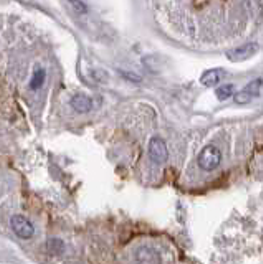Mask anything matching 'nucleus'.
Masks as SVG:
<instances>
[{"label":"nucleus","instance_id":"6","mask_svg":"<svg viewBox=\"0 0 263 264\" xmlns=\"http://www.w3.org/2000/svg\"><path fill=\"white\" fill-rule=\"evenodd\" d=\"M138 264H162V256L152 246H141L136 251Z\"/></svg>","mask_w":263,"mask_h":264},{"label":"nucleus","instance_id":"2","mask_svg":"<svg viewBox=\"0 0 263 264\" xmlns=\"http://www.w3.org/2000/svg\"><path fill=\"white\" fill-rule=\"evenodd\" d=\"M10 225H12V230L18 238L30 240L35 235V226L32 225L28 218L22 217V215H14L12 220H10Z\"/></svg>","mask_w":263,"mask_h":264},{"label":"nucleus","instance_id":"10","mask_svg":"<svg viewBox=\"0 0 263 264\" xmlns=\"http://www.w3.org/2000/svg\"><path fill=\"white\" fill-rule=\"evenodd\" d=\"M235 96V86L234 84H224L217 89V98L220 101H227L228 98Z\"/></svg>","mask_w":263,"mask_h":264},{"label":"nucleus","instance_id":"1","mask_svg":"<svg viewBox=\"0 0 263 264\" xmlns=\"http://www.w3.org/2000/svg\"><path fill=\"white\" fill-rule=\"evenodd\" d=\"M222 164V152L216 145H207L202 149V152L198 154V167L206 172L216 170L217 167Z\"/></svg>","mask_w":263,"mask_h":264},{"label":"nucleus","instance_id":"4","mask_svg":"<svg viewBox=\"0 0 263 264\" xmlns=\"http://www.w3.org/2000/svg\"><path fill=\"white\" fill-rule=\"evenodd\" d=\"M262 86H263L262 78L255 79V81H250L240 93L235 94V102H237V104H248L250 101H254V98L260 96Z\"/></svg>","mask_w":263,"mask_h":264},{"label":"nucleus","instance_id":"12","mask_svg":"<svg viewBox=\"0 0 263 264\" xmlns=\"http://www.w3.org/2000/svg\"><path fill=\"white\" fill-rule=\"evenodd\" d=\"M68 2L72 3L74 12H78V13H86L88 12V7L82 2V0H68Z\"/></svg>","mask_w":263,"mask_h":264},{"label":"nucleus","instance_id":"9","mask_svg":"<svg viewBox=\"0 0 263 264\" xmlns=\"http://www.w3.org/2000/svg\"><path fill=\"white\" fill-rule=\"evenodd\" d=\"M45 78H46L45 69H44V68H36L35 71H34V76H32L30 88L34 89V91L40 89L42 86H44V83H45Z\"/></svg>","mask_w":263,"mask_h":264},{"label":"nucleus","instance_id":"13","mask_svg":"<svg viewBox=\"0 0 263 264\" xmlns=\"http://www.w3.org/2000/svg\"><path fill=\"white\" fill-rule=\"evenodd\" d=\"M121 74L124 78H128V79H131V81H136V83H139L141 81V76L139 74H134V73H128V71H121Z\"/></svg>","mask_w":263,"mask_h":264},{"label":"nucleus","instance_id":"3","mask_svg":"<svg viewBox=\"0 0 263 264\" xmlns=\"http://www.w3.org/2000/svg\"><path fill=\"white\" fill-rule=\"evenodd\" d=\"M149 157L154 164H164L166 160L169 157V150H168V145L162 141L160 137H152L151 141H149Z\"/></svg>","mask_w":263,"mask_h":264},{"label":"nucleus","instance_id":"7","mask_svg":"<svg viewBox=\"0 0 263 264\" xmlns=\"http://www.w3.org/2000/svg\"><path fill=\"white\" fill-rule=\"evenodd\" d=\"M225 73L222 68H216V69H208L200 76V83L207 88H212V86H217L222 79L225 78Z\"/></svg>","mask_w":263,"mask_h":264},{"label":"nucleus","instance_id":"5","mask_svg":"<svg viewBox=\"0 0 263 264\" xmlns=\"http://www.w3.org/2000/svg\"><path fill=\"white\" fill-rule=\"evenodd\" d=\"M258 43L255 41H250V43H245V45H242L238 48H234V50H228L227 51V56L230 61H245L248 60V58H252L255 55L256 51H258Z\"/></svg>","mask_w":263,"mask_h":264},{"label":"nucleus","instance_id":"8","mask_svg":"<svg viewBox=\"0 0 263 264\" xmlns=\"http://www.w3.org/2000/svg\"><path fill=\"white\" fill-rule=\"evenodd\" d=\"M72 107L76 112L84 114V112H90L93 109V101H91V98H88L86 94H76V96H73V99H72Z\"/></svg>","mask_w":263,"mask_h":264},{"label":"nucleus","instance_id":"11","mask_svg":"<svg viewBox=\"0 0 263 264\" xmlns=\"http://www.w3.org/2000/svg\"><path fill=\"white\" fill-rule=\"evenodd\" d=\"M48 251L52 253V255H62L63 251H65V243L60 240V238H52L48 240Z\"/></svg>","mask_w":263,"mask_h":264}]
</instances>
